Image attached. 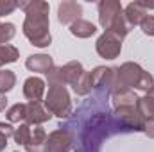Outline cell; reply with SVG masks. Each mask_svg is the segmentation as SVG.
<instances>
[{
    "instance_id": "6da1fadb",
    "label": "cell",
    "mask_w": 154,
    "mask_h": 152,
    "mask_svg": "<svg viewBox=\"0 0 154 152\" xmlns=\"http://www.w3.org/2000/svg\"><path fill=\"white\" fill-rule=\"evenodd\" d=\"M93 91L95 93L84 100V104L75 111V118L68 123H75L79 129L82 152H100L102 141L106 138L122 132L113 113L108 108V99L111 97V91L106 88H99Z\"/></svg>"
},
{
    "instance_id": "7a4b0ae2",
    "label": "cell",
    "mask_w": 154,
    "mask_h": 152,
    "mask_svg": "<svg viewBox=\"0 0 154 152\" xmlns=\"http://www.w3.org/2000/svg\"><path fill=\"white\" fill-rule=\"evenodd\" d=\"M18 7L25 13L23 20V36L31 41V45L45 48L52 43L50 34V20L48 11L50 5L43 0H31V2H18Z\"/></svg>"
},
{
    "instance_id": "3957f363",
    "label": "cell",
    "mask_w": 154,
    "mask_h": 152,
    "mask_svg": "<svg viewBox=\"0 0 154 152\" xmlns=\"http://www.w3.org/2000/svg\"><path fill=\"white\" fill-rule=\"evenodd\" d=\"M122 88H127V90H142V91H149L154 88V77L145 72L138 63H133V61H127L124 63L122 66H118L115 72V84H113V90L111 93L116 90H122Z\"/></svg>"
},
{
    "instance_id": "277c9868",
    "label": "cell",
    "mask_w": 154,
    "mask_h": 152,
    "mask_svg": "<svg viewBox=\"0 0 154 152\" xmlns=\"http://www.w3.org/2000/svg\"><path fill=\"white\" fill-rule=\"evenodd\" d=\"M99 9V23L104 31L115 32L118 38H125L131 31V27L125 22L124 7L118 0H100L97 4Z\"/></svg>"
},
{
    "instance_id": "5b68a950",
    "label": "cell",
    "mask_w": 154,
    "mask_h": 152,
    "mask_svg": "<svg viewBox=\"0 0 154 152\" xmlns=\"http://www.w3.org/2000/svg\"><path fill=\"white\" fill-rule=\"evenodd\" d=\"M43 106L47 108V111L50 114H56L61 120L72 116V99H70V93H68L66 86H63V84L48 86Z\"/></svg>"
},
{
    "instance_id": "8992f818",
    "label": "cell",
    "mask_w": 154,
    "mask_h": 152,
    "mask_svg": "<svg viewBox=\"0 0 154 152\" xmlns=\"http://www.w3.org/2000/svg\"><path fill=\"white\" fill-rule=\"evenodd\" d=\"M75 136L66 127H57L47 136V152H70L74 149Z\"/></svg>"
},
{
    "instance_id": "52a82bcc",
    "label": "cell",
    "mask_w": 154,
    "mask_h": 152,
    "mask_svg": "<svg viewBox=\"0 0 154 152\" xmlns=\"http://www.w3.org/2000/svg\"><path fill=\"white\" fill-rule=\"evenodd\" d=\"M122 41L124 39L118 38L115 32H109V31H104L97 43H95V50L100 57L104 59H116L122 52Z\"/></svg>"
},
{
    "instance_id": "ba28073f",
    "label": "cell",
    "mask_w": 154,
    "mask_h": 152,
    "mask_svg": "<svg viewBox=\"0 0 154 152\" xmlns=\"http://www.w3.org/2000/svg\"><path fill=\"white\" fill-rule=\"evenodd\" d=\"M154 9V4H149V2H140V0H136V2H131V4H127V7L124 9V16H125V22H127V25L133 29L134 25H140L142 23V20L145 18V16H149V11Z\"/></svg>"
},
{
    "instance_id": "9c48e42d",
    "label": "cell",
    "mask_w": 154,
    "mask_h": 152,
    "mask_svg": "<svg viewBox=\"0 0 154 152\" xmlns=\"http://www.w3.org/2000/svg\"><path fill=\"white\" fill-rule=\"evenodd\" d=\"M82 16V5L74 0H63L57 5V22L63 25H72L74 22L81 20Z\"/></svg>"
},
{
    "instance_id": "30bf717a",
    "label": "cell",
    "mask_w": 154,
    "mask_h": 152,
    "mask_svg": "<svg viewBox=\"0 0 154 152\" xmlns=\"http://www.w3.org/2000/svg\"><path fill=\"white\" fill-rule=\"evenodd\" d=\"M52 118V114L47 111V108L41 102H27V114H25V122L29 125H41L45 122H48Z\"/></svg>"
},
{
    "instance_id": "8fae6325",
    "label": "cell",
    "mask_w": 154,
    "mask_h": 152,
    "mask_svg": "<svg viewBox=\"0 0 154 152\" xmlns=\"http://www.w3.org/2000/svg\"><path fill=\"white\" fill-rule=\"evenodd\" d=\"M43 95H45V81L43 79H39L36 75L25 79V82H23V97L29 102H41Z\"/></svg>"
},
{
    "instance_id": "7c38bea8",
    "label": "cell",
    "mask_w": 154,
    "mask_h": 152,
    "mask_svg": "<svg viewBox=\"0 0 154 152\" xmlns=\"http://www.w3.org/2000/svg\"><path fill=\"white\" fill-rule=\"evenodd\" d=\"M25 66L27 70L31 72H36V74H48L56 65H54V59L48 56V54H32L25 59Z\"/></svg>"
},
{
    "instance_id": "4fadbf2b",
    "label": "cell",
    "mask_w": 154,
    "mask_h": 152,
    "mask_svg": "<svg viewBox=\"0 0 154 152\" xmlns=\"http://www.w3.org/2000/svg\"><path fill=\"white\" fill-rule=\"evenodd\" d=\"M140 97H136V93L133 90H127V88H122V90H116L111 93V104H113V109L118 108H133L136 106Z\"/></svg>"
},
{
    "instance_id": "5bb4252c",
    "label": "cell",
    "mask_w": 154,
    "mask_h": 152,
    "mask_svg": "<svg viewBox=\"0 0 154 152\" xmlns=\"http://www.w3.org/2000/svg\"><path fill=\"white\" fill-rule=\"evenodd\" d=\"M61 68H63L65 84H66V86H72V90L77 86V82L82 79L84 72H86L79 61H68V63H66V65H63Z\"/></svg>"
},
{
    "instance_id": "9a60e30c",
    "label": "cell",
    "mask_w": 154,
    "mask_h": 152,
    "mask_svg": "<svg viewBox=\"0 0 154 152\" xmlns=\"http://www.w3.org/2000/svg\"><path fill=\"white\" fill-rule=\"evenodd\" d=\"M47 136L48 134L45 132V129L41 125H34L31 140L25 145V150L27 152H47Z\"/></svg>"
},
{
    "instance_id": "2e32d148",
    "label": "cell",
    "mask_w": 154,
    "mask_h": 152,
    "mask_svg": "<svg viewBox=\"0 0 154 152\" xmlns=\"http://www.w3.org/2000/svg\"><path fill=\"white\" fill-rule=\"evenodd\" d=\"M70 32H72L75 38L86 39V38H91V36L97 32V27H95L91 22L81 18V20H77V22H74V23L70 25Z\"/></svg>"
},
{
    "instance_id": "e0dca14e",
    "label": "cell",
    "mask_w": 154,
    "mask_h": 152,
    "mask_svg": "<svg viewBox=\"0 0 154 152\" xmlns=\"http://www.w3.org/2000/svg\"><path fill=\"white\" fill-rule=\"evenodd\" d=\"M136 109L140 111V114H142L145 120H147V118H154V88L149 90L143 97L138 99Z\"/></svg>"
},
{
    "instance_id": "ac0fdd59",
    "label": "cell",
    "mask_w": 154,
    "mask_h": 152,
    "mask_svg": "<svg viewBox=\"0 0 154 152\" xmlns=\"http://www.w3.org/2000/svg\"><path fill=\"white\" fill-rule=\"evenodd\" d=\"M25 114H27V104H20V102L11 106L5 111V116H7L9 123H23L25 122Z\"/></svg>"
},
{
    "instance_id": "d6986e66",
    "label": "cell",
    "mask_w": 154,
    "mask_h": 152,
    "mask_svg": "<svg viewBox=\"0 0 154 152\" xmlns=\"http://www.w3.org/2000/svg\"><path fill=\"white\" fill-rule=\"evenodd\" d=\"M20 57V52L14 45H0V66L9 65V63H16Z\"/></svg>"
},
{
    "instance_id": "ffe728a7",
    "label": "cell",
    "mask_w": 154,
    "mask_h": 152,
    "mask_svg": "<svg viewBox=\"0 0 154 152\" xmlns=\"http://www.w3.org/2000/svg\"><path fill=\"white\" fill-rule=\"evenodd\" d=\"M16 86V75L13 70H0V95H5Z\"/></svg>"
},
{
    "instance_id": "44dd1931",
    "label": "cell",
    "mask_w": 154,
    "mask_h": 152,
    "mask_svg": "<svg viewBox=\"0 0 154 152\" xmlns=\"http://www.w3.org/2000/svg\"><path fill=\"white\" fill-rule=\"evenodd\" d=\"M31 134H32V125H29V123H20V125L14 129V134H13L14 143L25 147V145L29 143V140H31Z\"/></svg>"
},
{
    "instance_id": "7402d4cb",
    "label": "cell",
    "mask_w": 154,
    "mask_h": 152,
    "mask_svg": "<svg viewBox=\"0 0 154 152\" xmlns=\"http://www.w3.org/2000/svg\"><path fill=\"white\" fill-rule=\"evenodd\" d=\"M16 34L14 23H0V45H7Z\"/></svg>"
},
{
    "instance_id": "603a6c76",
    "label": "cell",
    "mask_w": 154,
    "mask_h": 152,
    "mask_svg": "<svg viewBox=\"0 0 154 152\" xmlns=\"http://www.w3.org/2000/svg\"><path fill=\"white\" fill-rule=\"evenodd\" d=\"M47 82H48V86H56V84L66 86V84H65V77H63V68H61V66H54V68L47 74Z\"/></svg>"
},
{
    "instance_id": "cb8c5ba5",
    "label": "cell",
    "mask_w": 154,
    "mask_h": 152,
    "mask_svg": "<svg viewBox=\"0 0 154 152\" xmlns=\"http://www.w3.org/2000/svg\"><path fill=\"white\" fill-rule=\"evenodd\" d=\"M16 9H18V2H14V0H0V16L13 14Z\"/></svg>"
},
{
    "instance_id": "d4e9b609",
    "label": "cell",
    "mask_w": 154,
    "mask_h": 152,
    "mask_svg": "<svg viewBox=\"0 0 154 152\" xmlns=\"http://www.w3.org/2000/svg\"><path fill=\"white\" fill-rule=\"evenodd\" d=\"M140 29H142V32H143L145 36H154V16L152 14H149V16H145V18L142 20Z\"/></svg>"
},
{
    "instance_id": "484cf974",
    "label": "cell",
    "mask_w": 154,
    "mask_h": 152,
    "mask_svg": "<svg viewBox=\"0 0 154 152\" xmlns=\"http://www.w3.org/2000/svg\"><path fill=\"white\" fill-rule=\"evenodd\" d=\"M143 132H145L149 138H152V140H154V118H147V120H145Z\"/></svg>"
},
{
    "instance_id": "4316f807",
    "label": "cell",
    "mask_w": 154,
    "mask_h": 152,
    "mask_svg": "<svg viewBox=\"0 0 154 152\" xmlns=\"http://www.w3.org/2000/svg\"><path fill=\"white\" fill-rule=\"evenodd\" d=\"M7 140H9V138H7L4 132H0V152H2L4 149H5V147H7Z\"/></svg>"
},
{
    "instance_id": "83f0119b",
    "label": "cell",
    "mask_w": 154,
    "mask_h": 152,
    "mask_svg": "<svg viewBox=\"0 0 154 152\" xmlns=\"http://www.w3.org/2000/svg\"><path fill=\"white\" fill-rule=\"evenodd\" d=\"M5 108H7V97L5 95H0V113L5 111Z\"/></svg>"
},
{
    "instance_id": "f1b7e54d",
    "label": "cell",
    "mask_w": 154,
    "mask_h": 152,
    "mask_svg": "<svg viewBox=\"0 0 154 152\" xmlns=\"http://www.w3.org/2000/svg\"><path fill=\"white\" fill-rule=\"evenodd\" d=\"M74 152H82V150H81V149H77V150H74Z\"/></svg>"
},
{
    "instance_id": "f546056e",
    "label": "cell",
    "mask_w": 154,
    "mask_h": 152,
    "mask_svg": "<svg viewBox=\"0 0 154 152\" xmlns=\"http://www.w3.org/2000/svg\"><path fill=\"white\" fill-rule=\"evenodd\" d=\"M14 152H20V150H14Z\"/></svg>"
}]
</instances>
